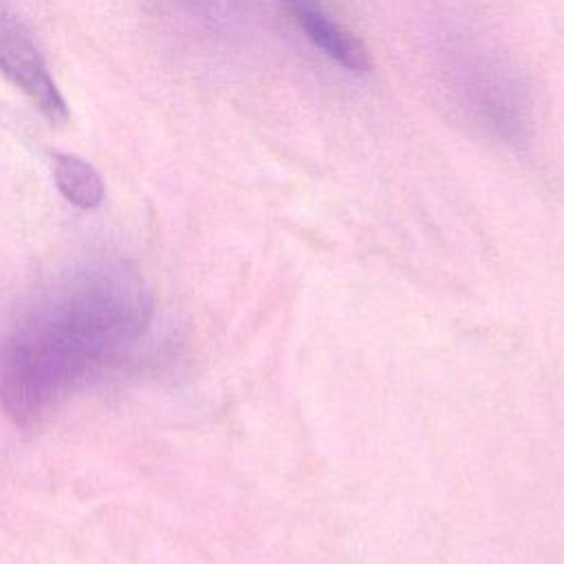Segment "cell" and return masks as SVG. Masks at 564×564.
Listing matches in <instances>:
<instances>
[{"label":"cell","mask_w":564,"mask_h":564,"mask_svg":"<svg viewBox=\"0 0 564 564\" xmlns=\"http://www.w3.org/2000/svg\"><path fill=\"white\" fill-rule=\"evenodd\" d=\"M143 293L121 273L59 291L0 344V403L33 421L143 326Z\"/></svg>","instance_id":"6da1fadb"},{"label":"cell","mask_w":564,"mask_h":564,"mask_svg":"<svg viewBox=\"0 0 564 564\" xmlns=\"http://www.w3.org/2000/svg\"><path fill=\"white\" fill-rule=\"evenodd\" d=\"M452 90L480 126H487L507 141L522 137V128L527 126L522 90L498 62L480 55L463 57L452 68Z\"/></svg>","instance_id":"7a4b0ae2"},{"label":"cell","mask_w":564,"mask_h":564,"mask_svg":"<svg viewBox=\"0 0 564 564\" xmlns=\"http://www.w3.org/2000/svg\"><path fill=\"white\" fill-rule=\"evenodd\" d=\"M0 70L53 126L68 121V106L44 57L20 22L0 13Z\"/></svg>","instance_id":"3957f363"},{"label":"cell","mask_w":564,"mask_h":564,"mask_svg":"<svg viewBox=\"0 0 564 564\" xmlns=\"http://www.w3.org/2000/svg\"><path fill=\"white\" fill-rule=\"evenodd\" d=\"M282 9L293 18L300 31L319 48L326 57H330L339 68L348 73L364 75L370 70V53L368 48L344 29L335 15L328 11L324 0H278Z\"/></svg>","instance_id":"277c9868"},{"label":"cell","mask_w":564,"mask_h":564,"mask_svg":"<svg viewBox=\"0 0 564 564\" xmlns=\"http://www.w3.org/2000/svg\"><path fill=\"white\" fill-rule=\"evenodd\" d=\"M53 178L59 194L82 209H95L104 200L101 174L77 154L57 152L53 156Z\"/></svg>","instance_id":"5b68a950"}]
</instances>
